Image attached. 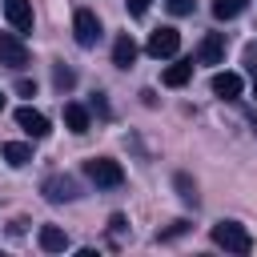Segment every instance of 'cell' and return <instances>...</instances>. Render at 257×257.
Returning <instances> with one entry per match:
<instances>
[{
  "label": "cell",
  "instance_id": "obj_5",
  "mask_svg": "<svg viewBox=\"0 0 257 257\" xmlns=\"http://www.w3.org/2000/svg\"><path fill=\"white\" fill-rule=\"evenodd\" d=\"M0 64H8V68L28 64V48H24V40L16 32H0Z\"/></svg>",
  "mask_w": 257,
  "mask_h": 257
},
{
  "label": "cell",
  "instance_id": "obj_22",
  "mask_svg": "<svg viewBox=\"0 0 257 257\" xmlns=\"http://www.w3.org/2000/svg\"><path fill=\"white\" fill-rule=\"evenodd\" d=\"M16 92L20 96H36V80H16Z\"/></svg>",
  "mask_w": 257,
  "mask_h": 257
},
{
  "label": "cell",
  "instance_id": "obj_25",
  "mask_svg": "<svg viewBox=\"0 0 257 257\" xmlns=\"http://www.w3.org/2000/svg\"><path fill=\"white\" fill-rule=\"evenodd\" d=\"M0 108H4V96H0Z\"/></svg>",
  "mask_w": 257,
  "mask_h": 257
},
{
  "label": "cell",
  "instance_id": "obj_10",
  "mask_svg": "<svg viewBox=\"0 0 257 257\" xmlns=\"http://www.w3.org/2000/svg\"><path fill=\"white\" fill-rule=\"evenodd\" d=\"M241 88H245V80H241L237 72H217V76H213V92H217L221 100H237Z\"/></svg>",
  "mask_w": 257,
  "mask_h": 257
},
{
  "label": "cell",
  "instance_id": "obj_21",
  "mask_svg": "<svg viewBox=\"0 0 257 257\" xmlns=\"http://www.w3.org/2000/svg\"><path fill=\"white\" fill-rule=\"evenodd\" d=\"M124 4H128V12H133V16H145L153 0H124Z\"/></svg>",
  "mask_w": 257,
  "mask_h": 257
},
{
  "label": "cell",
  "instance_id": "obj_7",
  "mask_svg": "<svg viewBox=\"0 0 257 257\" xmlns=\"http://www.w3.org/2000/svg\"><path fill=\"white\" fill-rule=\"evenodd\" d=\"M16 124H20V128H24L28 137H36V141L52 133V124H48V116H44V112H36L32 104H24V108H16Z\"/></svg>",
  "mask_w": 257,
  "mask_h": 257
},
{
  "label": "cell",
  "instance_id": "obj_4",
  "mask_svg": "<svg viewBox=\"0 0 257 257\" xmlns=\"http://www.w3.org/2000/svg\"><path fill=\"white\" fill-rule=\"evenodd\" d=\"M149 56H157V60H165V56H177V48H181V32L177 28H157L153 36H149Z\"/></svg>",
  "mask_w": 257,
  "mask_h": 257
},
{
  "label": "cell",
  "instance_id": "obj_18",
  "mask_svg": "<svg viewBox=\"0 0 257 257\" xmlns=\"http://www.w3.org/2000/svg\"><path fill=\"white\" fill-rule=\"evenodd\" d=\"M177 189H181V197H185L189 205H197V185H193L185 173H177Z\"/></svg>",
  "mask_w": 257,
  "mask_h": 257
},
{
  "label": "cell",
  "instance_id": "obj_14",
  "mask_svg": "<svg viewBox=\"0 0 257 257\" xmlns=\"http://www.w3.org/2000/svg\"><path fill=\"white\" fill-rule=\"evenodd\" d=\"M64 124H68L76 137H80V133H88V108H84V104H76V100H68V104H64Z\"/></svg>",
  "mask_w": 257,
  "mask_h": 257
},
{
  "label": "cell",
  "instance_id": "obj_24",
  "mask_svg": "<svg viewBox=\"0 0 257 257\" xmlns=\"http://www.w3.org/2000/svg\"><path fill=\"white\" fill-rule=\"evenodd\" d=\"M253 133H257V120H253Z\"/></svg>",
  "mask_w": 257,
  "mask_h": 257
},
{
  "label": "cell",
  "instance_id": "obj_12",
  "mask_svg": "<svg viewBox=\"0 0 257 257\" xmlns=\"http://www.w3.org/2000/svg\"><path fill=\"white\" fill-rule=\"evenodd\" d=\"M133 60H137V40H133L128 32H120L116 44H112V64H116V68H128Z\"/></svg>",
  "mask_w": 257,
  "mask_h": 257
},
{
  "label": "cell",
  "instance_id": "obj_2",
  "mask_svg": "<svg viewBox=\"0 0 257 257\" xmlns=\"http://www.w3.org/2000/svg\"><path fill=\"white\" fill-rule=\"evenodd\" d=\"M84 177H88L96 189H116V185H124V169H120V161H112V157H88V161H84Z\"/></svg>",
  "mask_w": 257,
  "mask_h": 257
},
{
  "label": "cell",
  "instance_id": "obj_8",
  "mask_svg": "<svg viewBox=\"0 0 257 257\" xmlns=\"http://www.w3.org/2000/svg\"><path fill=\"white\" fill-rule=\"evenodd\" d=\"M4 16L16 32H32V0H4Z\"/></svg>",
  "mask_w": 257,
  "mask_h": 257
},
{
  "label": "cell",
  "instance_id": "obj_19",
  "mask_svg": "<svg viewBox=\"0 0 257 257\" xmlns=\"http://www.w3.org/2000/svg\"><path fill=\"white\" fill-rule=\"evenodd\" d=\"M181 233H189V221H173L169 229L157 233V241H173V237H181Z\"/></svg>",
  "mask_w": 257,
  "mask_h": 257
},
{
  "label": "cell",
  "instance_id": "obj_13",
  "mask_svg": "<svg viewBox=\"0 0 257 257\" xmlns=\"http://www.w3.org/2000/svg\"><path fill=\"white\" fill-rule=\"evenodd\" d=\"M189 76H193V60H177V64H169L165 68V88H181V84H189Z\"/></svg>",
  "mask_w": 257,
  "mask_h": 257
},
{
  "label": "cell",
  "instance_id": "obj_17",
  "mask_svg": "<svg viewBox=\"0 0 257 257\" xmlns=\"http://www.w3.org/2000/svg\"><path fill=\"white\" fill-rule=\"evenodd\" d=\"M52 84H56V92H68L76 84V72L68 64H52Z\"/></svg>",
  "mask_w": 257,
  "mask_h": 257
},
{
  "label": "cell",
  "instance_id": "obj_16",
  "mask_svg": "<svg viewBox=\"0 0 257 257\" xmlns=\"http://www.w3.org/2000/svg\"><path fill=\"white\" fill-rule=\"evenodd\" d=\"M245 4H249V0H213V16H217V20H233V16L245 12Z\"/></svg>",
  "mask_w": 257,
  "mask_h": 257
},
{
  "label": "cell",
  "instance_id": "obj_20",
  "mask_svg": "<svg viewBox=\"0 0 257 257\" xmlns=\"http://www.w3.org/2000/svg\"><path fill=\"white\" fill-rule=\"evenodd\" d=\"M165 8H169L173 16H189V12H193V0H165Z\"/></svg>",
  "mask_w": 257,
  "mask_h": 257
},
{
  "label": "cell",
  "instance_id": "obj_11",
  "mask_svg": "<svg viewBox=\"0 0 257 257\" xmlns=\"http://www.w3.org/2000/svg\"><path fill=\"white\" fill-rule=\"evenodd\" d=\"M40 249L44 253H64L68 249V233L60 225H40Z\"/></svg>",
  "mask_w": 257,
  "mask_h": 257
},
{
  "label": "cell",
  "instance_id": "obj_1",
  "mask_svg": "<svg viewBox=\"0 0 257 257\" xmlns=\"http://www.w3.org/2000/svg\"><path fill=\"white\" fill-rule=\"evenodd\" d=\"M209 237H213V245H221L225 253H249L253 249V237H249V229L241 225V221H217L213 229H209Z\"/></svg>",
  "mask_w": 257,
  "mask_h": 257
},
{
  "label": "cell",
  "instance_id": "obj_6",
  "mask_svg": "<svg viewBox=\"0 0 257 257\" xmlns=\"http://www.w3.org/2000/svg\"><path fill=\"white\" fill-rule=\"evenodd\" d=\"M40 193H44L52 205H60V201H76V197H80L76 181H72V177H60V173H56V177H48V181L40 185Z\"/></svg>",
  "mask_w": 257,
  "mask_h": 257
},
{
  "label": "cell",
  "instance_id": "obj_15",
  "mask_svg": "<svg viewBox=\"0 0 257 257\" xmlns=\"http://www.w3.org/2000/svg\"><path fill=\"white\" fill-rule=\"evenodd\" d=\"M0 153H4V161H8L12 169H20V165H28V161H32V145H20V141H12V145H4Z\"/></svg>",
  "mask_w": 257,
  "mask_h": 257
},
{
  "label": "cell",
  "instance_id": "obj_3",
  "mask_svg": "<svg viewBox=\"0 0 257 257\" xmlns=\"http://www.w3.org/2000/svg\"><path fill=\"white\" fill-rule=\"evenodd\" d=\"M72 36H76L80 48H92V44L100 40V20H96V12L76 8V16H72Z\"/></svg>",
  "mask_w": 257,
  "mask_h": 257
},
{
  "label": "cell",
  "instance_id": "obj_9",
  "mask_svg": "<svg viewBox=\"0 0 257 257\" xmlns=\"http://www.w3.org/2000/svg\"><path fill=\"white\" fill-rule=\"evenodd\" d=\"M197 56H201V64H225V32H205Z\"/></svg>",
  "mask_w": 257,
  "mask_h": 257
},
{
  "label": "cell",
  "instance_id": "obj_23",
  "mask_svg": "<svg viewBox=\"0 0 257 257\" xmlns=\"http://www.w3.org/2000/svg\"><path fill=\"white\" fill-rule=\"evenodd\" d=\"M253 96H257V76H253Z\"/></svg>",
  "mask_w": 257,
  "mask_h": 257
}]
</instances>
